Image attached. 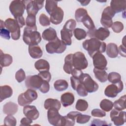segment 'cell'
Returning <instances> with one entry per match:
<instances>
[{
    "label": "cell",
    "instance_id": "obj_40",
    "mask_svg": "<svg viewBox=\"0 0 126 126\" xmlns=\"http://www.w3.org/2000/svg\"><path fill=\"white\" fill-rule=\"evenodd\" d=\"M88 108V102L82 99H78L76 103L75 108L79 111H85Z\"/></svg>",
    "mask_w": 126,
    "mask_h": 126
},
{
    "label": "cell",
    "instance_id": "obj_32",
    "mask_svg": "<svg viewBox=\"0 0 126 126\" xmlns=\"http://www.w3.org/2000/svg\"><path fill=\"white\" fill-rule=\"evenodd\" d=\"M93 72L95 78L100 82L104 83L107 80L108 74L105 69L94 68L93 69Z\"/></svg>",
    "mask_w": 126,
    "mask_h": 126
},
{
    "label": "cell",
    "instance_id": "obj_22",
    "mask_svg": "<svg viewBox=\"0 0 126 126\" xmlns=\"http://www.w3.org/2000/svg\"><path fill=\"white\" fill-rule=\"evenodd\" d=\"M42 37L45 40L51 41L57 37V34L56 30L50 27L43 31L42 33Z\"/></svg>",
    "mask_w": 126,
    "mask_h": 126
},
{
    "label": "cell",
    "instance_id": "obj_33",
    "mask_svg": "<svg viewBox=\"0 0 126 126\" xmlns=\"http://www.w3.org/2000/svg\"><path fill=\"white\" fill-rule=\"evenodd\" d=\"M68 84L67 82L63 79H59L56 81L54 83L55 89L59 92H62L68 88Z\"/></svg>",
    "mask_w": 126,
    "mask_h": 126
},
{
    "label": "cell",
    "instance_id": "obj_34",
    "mask_svg": "<svg viewBox=\"0 0 126 126\" xmlns=\"http://www.w3.org/2000/svg\"><path fill=\"white\" fill-rule=\"evenodd\" d=\"M126 95L125 94L121 96L119 99L116 100L113 103V107L114 109L118 111H122L126 109Z\"/></svg>",
    "mask_w": 126,
    "mask_h": 126
},
{
    "label": "cell",
    "instance_id": "obj_42",
    "mask_svg": "<svg viewBox=\"0 0 126 126\" xmlns=\"http://www.w3.org/2000/svg\"><path fill=\"white\" fill-rule=\"evenodd\" d=\"M112 29L115 33H120L124 28L123 24L120 21H116L113 23L112 26Z\"/></svg>",
    "mask_w": 126,
    "mask_h": 126
},
{
    "label": "cell",
    "instance_id": "obj_41",
    "mask_svg": "<svg viewBox=\"0 0 126 126\" xmlns=\"http://www.w3.org/2000/svg\"><path fill=\"white\" fill-rule=\"evenodd\" d=\"M88 14L87 10L83 8H79L76 9L75 13V19L77 22H81L84 17Z\"/></svg>",
    "mask_w": 126,
    "mask_h": 126
},
{
    "label": "cell",
    "instance_id": "obj_5",
    "mask_svg": "<svg viewBox=\"0 0 126 126\" xmlns=\"http://www.w3.org/2000/svg\"><path fill=\"white\" fill-rule=\"evenodd\" d=\"M5 28L11 32V36L14 40L19 39L21 35L20 28L16 20L12 18H8L4 21Z\"/></svg>",
    "mask_w": 126,
    "mask_h": 126
},
{
    "label": "cell",
    "instance_id": "obj_17",
    "mask_svg": "<svg viewBox=\"0 0 126 126\" xmlns=\"http://www.w3.org/2000/svg\"><path fill=\"white\" fill-rule=\"evenodd\" d=\"M23 113L25 116L32 120H36L39 115V113L35 106L33 105H26L23 108Z\"/></svg>",
    "mask_w": 126,
    "mask_h": 126
},
{
    "label": "cell",
    "instance_id": "obj_1",
    "mask_svg": "<svg viewBox=\"0 0 126 126\" xmlns=\"http://www.w3.org/2000/svg\"><path fill=\"white\" fill-rule=\"evenodd\" d=\"M82 46L83 48L87 50L91 57L96 53H103L106 50V43L101 42L95 38H91V39L85 40Z\"/></svg>",
    "mask_w": 126,
    "mask_h": 126
},
{
    "label": "cell",
    "instance_id": "obj_16",
    "mask_svg": "<svg viewBox=\"0 0 126 126\" xmlns=\"http://www.w3.org/2000/svg\"><path fill=\"white\" fill-rule=\"evenodd\" d=\"M92 58L94 68L101 69H106L107 61L103 54L100 53H96L92 57Z\"/></svg>",
    "mask_w": 126,
    "mask_h": 126
},
{
    "label": "cell",
    "instance_id": "obj_29",
    "mask_svg": "<svg viewBox=\"0 0 126 126\" xmlns=\"http://www.w3.org/2000/svg\"><path fill=\"white\" fill-rule=\"evenodd\" d=\"M73 54H69L64 58V64L63 68L64 72L67 74H71L73 69Z\"/></svg>",
    "mask_w": 126,
    "mask_h": 126
},
{
    "label": "cell",
    "instance_id": "obj_24",
    "mask_svg": "<svg viewBox=\"0 0 126 126\" xmlns=\"http://www.w3.org/2000/svg\"><path fill=\"white\" fill-rule=\"evenodd\" d=\"M81 113L78 111H72L64 116L65 126H73L75 125L77 117Z\"/></svg>",
    "mask_w": 126,
    "mask_h": 126
},
{
    "label": "cell",
    "instance_id": "obj_44",
    "mask_svg": "<svg viewBox=\"0 0 126 126\" xmlns=\"http://www.w3.org/2000/svg\"><path fill=\"white\" fill-rule=\"evenodd\" d=\"M17 121L12 115H7L4 119V125L5 126H15Z\"/></svg>",
    "mask_w": 126,
    "mask_h": 126
},
{
    "label": "cell",
    "instance_id": "obj_18",
    "mask_svg": "<svg viewBox=\"0 0 126 126\" xmlns=\"http://www.w3.org/2000/svg\"><path fill=\"white\" fill-rule=\"evenodd\" d=\"M63 15L64 13L63 10L60 7H58L50 15V22L54 25L61 24L63 20Z\"/></svg>",
    "mask_w": 126,
    "mask_h": 126
},
{
    "label": "cell",
    "instance_id": "obj_53",
    "mask_svg": "<svg viewBox=\"0 0 126 126\" xmlns=\"http://www.w3.org/2000/svg\"><path fill=\"white\" fill-rule=\"evenodd\" d=\"M111 124H108L107 122L105 121L100 120L99 119H94L92 121L91 126H110Z\"/></svg>",
    "mask_w": 126,
    "mask_h": 126
},
{
    "label": "cell",
    "instance_id": "obj_10",
    "mask_svg": "<svg viewBox=\"0 0 126 126\" xmlns=\"http://www.w3.org/2000/svg\"><path fill=\"white\" fill-rule=\"evenodd\" d=\"M44 0H25L26 4V10L28 15H32L36 16L38 11L43 6Z\"/></svg>",
    "mask_w": 126,
    "mask_h": 126
},
{
    "label": "cell",
    "instance_id": "obj_37",
    "mask_svg": "<svg viewBox=\"0 0 126 126\" xmlns=\"http://www.w3.org/2000/svg\"><path fill=\"white\" fill-rule=\"evenodd\" d=\"M82 23H83V25L89 30H92L95 29V25L94 23L92 20V19L90 17L89 14H87L85 15L84 18L82 19Z\"/></svg>",
    "mask_w": 126,
    "mask_h": 126
},
{
    "label": "cell",
    "instance_id": "obj_9",
    "mask_svg": "<svg viewBox=\"0 0 126 126\" xmlns=\"http://www.w3.org/2000/svg\"><path fill=\"white\" fill-rule=\"evenodd\" d=\"M115 15V13L112 10L110 6L105 7L101 14L100 19L101 24L105 28L111 27L113 24L112 18Z\"/></svg>",
    "mask_w": 126,
    "mask_h": 126
},
{
    "label": "cell",
    "instance_id": "obj_21",
    "mask_svg": "<svg viewBox=\"0 0 126 126\" xmlns=\"http://www.w3.org/2000/svg\"><path fill=\"white\" fill-rule=\"evenodd\" d=\"M18 107L17 104L13 102L6 103L3 106V112L7 115H13L18 111Z\"/></svg>",
    "mask_w": 126,
    "mask_h": 126
},
{
    "label": "cell",
    "instance_id": "obj_57",
    "mask_svg": "<svg viewBox=\"0 0 126 126\" xmlns=\"http://www.w3.org/2000/svg\"><path fill=\"white\" fill-rule=\"evenodd\" d=\"M32 123V120L29 118L24 117L20 121V126H30L31 124Z\"/></svg>",
    "mask_w": 126,
    "mask_h": 126
},
{
    "label": "cell",
    "instance_id": "obj_8",
    "mask_svg": "<svg viewBox=\"0 0 126 126\" xmlns=\"http://www.w3.org/2000/svg\"><path fill=\"white\" fill-rule=\"evenodd\" d=\"M73 66L75 68L82 70L86 69L88 66V62L84 53L77 52L73 54Z\"/></svg>",
    "mask_w": 126,
    "mask_h": 126
},
{
    "label": "cell",
    "instance_id": "obj_6",
    "mask_svg": "<svg viewBox=\"0 0 126 126\" xmlns=\"http://www.w3.org/2000/svg\"><path fill=\"white\" fill-rule=\"evenodd\" d=\"M26 9V4L25 0H13L9 5V10L14 18L18 16H23Z\"/></svg>",
    "mask_w": 126,
    "mask_h": 126
},
{
    "label": "cell",
    "instance_id": "obj_26",
    "mask_svg": "<svg viewBox=\"0 0 126 126\" xmlns=\"http://www.w3.org/2000/svg\"><path fill=\"white\" fill-rule=\"evenodd\" d=\"M29 53L30 56L33 59H39L43 55L41 48L38 45L29 46Z\"/></svg>",
    "mask_w": 126,
    "mask_h": 126
},
{
    "label": "cell",
    "instance_id": "obj_47",
    "mask_svg": "<svg viewBox=\"0 0 126 126\" xmlns=\"http://www.w3.org/2000/svg\"><path fill=\"white\" fill-rule=\"evenodd\" d=\"M26 24L27 27H34L36 26V17L34 15H29L26 18Z\"/></svg>",
    "mask_w": 126,
    "mask_h": 126
},
{
    "label": "cell",
    "instance_id": "obj_45",
    "mask_svg": "<svg viewBox=\"0 0 126 126\" xmlns=\"http://www.w3.org/2000/svg\"><path fill=\"white\" fill-rule=\"evenodd\" d=\"M91 119V116L87 115H83L80 113L78 115L76 119V122L78 124H85L88 123Z\"/></svg>",
    "mask_w": 126,
    "mask_h": 126
},
{
    "label": "cell",
    "instance_id": "obj_19",
    "mask_svg": "<svg viewBox=\"0 0 126 126\" xmlns=\"http://www.w3.org/2000/svg\"><path fill=\"white\" fill-rule=\"evenodd\" d=\"M110 7L116 13L125 11L126 8V0H112L110 2Z\"/></svg>",
    "mask_w": 126,
    "mask_h": 126
},
{
    "label": "cell",
    "instance_id": "obj_14",
    "mask_svg": "<svg viewBox=\"0 0 126 126\" xmlns=\"http://www.w3.org/2000/svg\"><path fill=\"white\" fill-rule=\"evenodd\" d=\"M43 82V80L38 74L29 75L26 78L25 85L28 89L36 90L39 89Z\"/></svg>",
    "mask_w": 126,
    "mask_h": 126
},
{
    "label": "cell",
    "instance_id": "obj_38",
    "mask_svg": "<svg viewBox=\"0 0 126 126\" xmlns=\"http://www.w3.org/2000/svg\"><path fill=\"white\" fill-rule=\"evenodd\" d=\"M107 79L112 84H115L121 81V76L117 72H111L108 74Z\"/></svg>",
    "mask_w": 126,
    "mask_h": 126
},
{
    "label": "cell",
    "instance_id": "obj_48",
    "mask_svg": "<svg viewBox=\"0 0 126 126\" xmlns=\"http://www.w3.org/2000/svg\"><path fill=\"white\" fill-rule=\"evenodd\" d=\"M15 79L19 83L22 82L26 79V74L23 69L21 68L16 72Z\"/></svg>",
    "mask_w": 126,
    "mask_h": 126
},
{
    "label": "cell",
    "instance_id": "obj_54",
    "mask_svg": "<svg viewBox=\"0 0 126 126\" xmlns=\"http://www.w3.org/2000/svg\"><path fill=\"white\" fill-rule=\"evenodd\" d=\"M0 35L1 37L7 40H9L10 38V32L8 30L5 29V28L0 29Z\"/></svg>",
    "mask_w": 126,
    "mask_h": 126
},
{
    "label": "cell",
    "instance_id": "obj_59",
    "mask_svg": "<svg viewBox=\"0 0 126 126\" xmlns=\"http://www.w3.org/2000/svg\"><path fill=\"white\" fill-rule=\"evenodd\" d=\"M118 52L120 55L123 57H126V46L123 45H121L118 48Z\"/></svg>",
    "mask_w": 126,
    "mask_h": 126
},
{
    "label": "cell",
    "instance_id": "obj_7",
    "mask_svg": "<svg viewBox=\"0 0 126 126\" xmlns=\"http://www.w3.org/2000/svg\"><path fill=\"white\" fill-rule=\"evenodd\" d=\"M80 81L88 93L95 92L98 89V85L87 73H83L80 78Z\"/></svg>",
    "mask_w": 126,
    "mask_h": 126
},
{
    "label": "cell",
    "instance_id": "obj_12",
    "mask_svg": "<svg viewBox=\"0 0 126 126\" xmlns=\"http://www.w3.org/2000/svg\"><path fill=\"white\" fill-rule=\"evenodd\" d=\"M123 88V83L122 81L115 84L109 85L105 89L104 94L108 97L114 98L117 95L118 93L122 91Z\"/></svg>",
    "mask_w": 126,
    "mask_h": 126
},
{
    "label": "cell",
    "instance_id": "obj_20",
    "mask_svg": "<svg viewBox=\"0 0 126 126\" xmlns=\"http://www.w3.org/2000/svg\"><path fill=\"white\" fill-rule=\"evenodd\" d=\"M74 94L70 92L63 94L61 96V102L63 107H66L72 105L74 101Z\"/></svg>",
    "mask_w": 126,
    "mask_h": 126
},
{
    "label": "cell",
    "instance_id": "obj_4",
    "mask_svg": "<svg viewBox=\"0 0 126 126\" xmlns=\"http://www.w3.org/2000/svg\"><path fill=\"white\" fill-rule=\"evenodd\" d=\"M66 45L58 37L54 40L49 42L45 46L46 50L49 54H61L65 50Z\"/></svg>",
    "mask_w": 126,
    "mask_h": 126
},
{
    "label": "cell",
    "instance_id": "obj_31",
    "mask_svg": "<svg viewBox=\"0 0 126 126\" xmlns=\"http://www.w3.org/2000/svg\"><path fill=\"white\" fill-rule=\"evenodd\" d=\"M13 62V59L11 55L8 54H4L0 50V64L1 67H6L10 65Z\"/></svg>",
    "mask_w": 126,
    "mask_h": 126
},
{
    "label": "cell",
    "instance_id": "obj_55",
    "mask_svg": "<svg viewBox=\"0 0 126 126\" xmlns=\"http://www.w3.org/2000/svg\"><path fill=\"white\" fill-rule=\"evenodd\" d=\"M71 74L72 75V76L76 78H77L78 79H80V78L81 77L82 75L83 74V73L81 70L74 68L72 69Z\"/></svg>",
    "mask_w": 126,
    "mask_h": 126
},
{
    "label": "cell",
    "instance_id": "obj_35",
    "mask_svg": "<svg viewBox=\"0 0 126 126\" xmlns=\"http://www.w3.org/2000/svg\"><path fill=\"white\" fill-rule=\"evenodd\" d=\"M45 9L48 13L50 15L58 7V1L55 0H47L45 1Z\"/></svg>",
    "mask_w": 126,
    "mask_h": 126
},
{
    "label": "cell",
    "instance_id": "obj_52",
    "mask_svg": "<svg viewBox=\"0 0 126 126\" xmlns=\"http://www.w3.org/2000/svg\"><path fill=\"white\" fill-rule=\"evenodd\" d=\"M49 89H50L49 84L48 82L45 81H43L41 86L39 89V91L43 94H46L48 93L49 91Z\"/></svg>",
    "mask_w": 126,
    "mask_h": 126
},
{
    "label": "cell",
    "instance_id": "obj_11",
    "mask_svg": "<svg viewBox=\"0 0 126 126\" xmlns=\"http://www.w3.org/2000/svg\"><path fill=\"white\" fill-rule=\"evenodd\" d=\"M87 35L89 37L95 38L99 40H104L110 35V32L108 29L104 27H100L98 29H94L88 30Z\"/></svg>",
    "mask_w": 126,
    "mask_h": 126
},
{
    "label": "cell",
    "instance_id": "obj_27",
    "mask_svg": "<svg viewBox=\"0 0 126 126\" xmlns=\"http://www.w3.org/2000/svg\"><path fill=\"white\" fill-rule=\"evenodd\" d=\"M13 94L12 88L8 85H4L0 86V101L2 102L3 100L11 97Z\"/></svg>",
    "mask_w": 126,
    "mask_h": 126
},
{
    "label": "cell",
    "instance_id": "obj_51",
    "mask_svg": "<svg viewBox=\"0 0 126 126\" xmlns=\"http://www.w3.org/2000/svg\"><path fill=\"white\" fill-rule=\"evenodd\" d=\"M38 75L42 79L43 81L49 82L51 79V75L49 71H43L39 72Z\"/></svg>",
    "mask_w": 126,
    "mask_h": 126
},
{
    "label": "cell",
    "instance_id": "obj_50",
    "mask_svg": "<svg viewBox=\"0 0 126 126\" xmlns=\"http://www.w3.org/2000/svg\"><path fill=\"white\" fill-rule=\"evenodd\" d=\"M91 114L93 117L101 118L105 116L106 113L102 110L95 108L92 110L91 112Z\"/></svg>",
    "mask_w": 126,
    "mask_h": 126
},
{
    "label": "cell",
    "instance_id": "obj_23",
    "mask_svg": "<svg viewBox=\"0 0 126 126\" xmlns=\"http://www.w3.org/2000/svg\"><path fill=\"white\" fill-rule=\"evenodd\" d=\"M107 55L111 58H116L119 54L117 45L114 43H109L106 46Z\"/></svg>",
    "mask_w": 126,
    "mask_h": 126
},
{
    "label": "cell",
    "instance_id": "obj_28",
    "mask_svg": "<svg viewBox=\"0 0 126 126\" xmlns=\"http://www.w3.org/2000/svg\"><path fill=\"white\" fill-rule=\"evenodd\" d=\"M44 106L46 110H49L51 108H56L59 110L61 108V104L59 100L49 98L45 100Z\"/></svg>",
    "mask_w": 126,
    "mask_h": 126
},
{
    "label": "cell",
    "instance_id": "obj_36",
    "mask_svg": "<svg viewBox=\"0 0 126 126\" xmlns=\"http://www.w3.org/2000/svg\"><path fill=\"white\" fill-rule=\"evenodd\" d=\"M99 106L100 108L104 111L109 112L113 108V103L109 99H103L100 102Z\"/></svg>",
    "mask_w": 126,
    "mask_h": 126
},
{
    "label": "cell",
    "instance_id": "obj_56",
    "mask_svg": "<svg viewBox=\"0 0 126 126\" xmlns=\"http://www.w3.org/2000/svg\"><path fill=\"white\" fill-rule=\"evenodd\" d=\"M70 79V82H71L72 88H73V90L76 91L77 87L81 83L80 79L76 78L73 76H71Z\"/></svg>",
    "mask_w": 126,
    "mask_h": 126
},
{
    "label": "cell",
    "instance_id": "obj_60",
    "mask_svg": "<svg viewBox=\"0 0 126 126\" xmlns=\"http://www.w3.org/2000/svg\"><path fill=\"white\" fill-rule=\"evenodd\" d=\"M79 2H80L81 4L83 6H86L90 2V0H78Z\"/></svg>",
    "mask_w": 126,
    "mask_h": 126
},
{
    "label": "cell",
    "instance_id": "obj_39",
    "mask_svg": "<svg viewBox=\"0 0 126 126\" xmlns=\"http://www.w3.org/2000/svg\"><path fill=\"white\" fill-rule=\"evenodd\" d=\"M73 32L75 37L78 40L85 39L87 35L86 32L84 30L80 28H76Z\"/></svg>",
    "mask_w": 126,
    "mask_h": 126
},
{
    "label": "cell",
    "instance_id": "obj_58",
    "mask_svg": "<svg viewBox=\"0 0 126 126\" xmlns=\"http://www.w3.org/2000/svg\"><path fill=\"white\" fill-rule=\"evenodd\" d=\"M15 19L16 20L17 23H18V24L20 28H23L24 27V26H25V25L26 24V22H25L24 18L23 16L17 17L15 18Z\"/></svg>",
    "mask_w": 126,
    "mask_h": 126
},
{
    "label": "cell",
    "instance_id": "obj_49",
    "mask_svg": "<svg viewBox=\"0 0 126 126\" xmlns=\"http://www.w3.org/2000/svg\"><path fill=\"white\" fill-rule=\"evenodd\" d=\"M76 91L78 95L81 96H86L88 94V92L86 91V89L81 83H80L78 86Z\"/></svg>",
    "mask_w": 126,
    "mask_h": 126
},
{
    "label": "cell",
    "instance_id": "obj_3",
    "mask_svg": "<svg viewBox=\"0 0 126 126\" xmlns=\"http://www.w3.org/2000/svg\"><path fill=\"white\" fill-rule=\"evenodd\" d=\"M38 96L35 90L28 89L25 93H21L18 97V103L22 106L30 104L33 101L37 99Z\"/></svg>",
    "mask_w": 126,
    "mask_h": 126
},
{
    "label": "cell",
    "instance_id": "obj_13",
    "mask_svg": "<svg viewBox=\"0 0 126 126\" xmlns=\"http://www.w3.org/2000/svg\"><path fill=\"white\" fill-rule=\"evenodd\" d=\"M62 116L59 112V110L56 108H51L48 110L47 118L49 123L53 126H62Z\"/></svg>",
    "mask_w": 126,
    "mask_h": 126
},
{
    "label": "cell",
    "instance_id": "obj_46",
    "mask_svg": "<svg viewBox=\"0 0 126 126\" xmlns=\"http://www.w3.org/2000/svg\"><path fill=\"white\" fill-rule=\"evenodd\" d=\"M76 26V21H75V20L71 19L68 20L65 22L64 25L63 26V28H64L65 29H67L68 30H69L72 32L75 29Z\"/></svg>",
    "mask_w": 126,
    "mask_h": 126
},
{
    "label": "cell",
    "instance_id": "obj_30",
    "mask_svg": "<svg viewBox=\"0 0 126 126\" xmlns=\"http://www.w3.org/2000/svg\"><path fill=\"white\" fill-rule=\"evenodd\" d=\"M34 67L39 72L49 71L50 69V64L46 60L39 59L34 63Z\"/></svg>",
    "mask_w": 126,
    "mask_h": 126
},
{
    "label": "cell",
    "instance_id": "obj_25",
    "mask_svg": "<svg viewBox=\"0 0 126 126\" xmlns=\"http://www.w3.org/2000/svg\"><path fill=\"white\" fill-rule=\"evenodd\" d=\"M61 40L66 45H70L72 43L71 37L72 36V32L64 28L61 31Z\"/></svg>",
    "mask_w": 126,
    "mask_h": 126
},
{
    "label": "cell",
    "instance_id": "obj_15",
    "mask_svg": "<svg viewBox=\"0 0 126 126\" xmlns=\"http://www.w3.org/2000/svg\"><path fill=\"white\" fill-rule=\"evenodd\" d=\"M126 112L125 111H118L114 109L111 111L110 117L115 125L121 126L126 122Z\"/></svg>",
    "mask_w": 126,
    "mask_h": 126
},
{
    "label": "cell",
    "instance_id": "obj_43",
    "mask_svg": "<svg viewBox=\"0 0 126 126\" xmlns=\"http://www.w3.org/2000/svg\"><path fill=\"white\" fill-rule=\"evenodd\" d=\"M39 22L43 27H47L50 25V20L49 17L44 13H41L39 17Z\"/></svg>",
    "mask_w": 126,
    "mask_h": 126
},
{
    "label": "cell",
    "instance_id": "obj_2",
    "mask_svg": "<svg viewBox=\"0 0 126 126\" xmlns=\"http://www.w3.org/2000/svg\"><path fill=\"white\" fill-rule=\"evenodd\" d=\"M23 40L24 42L30 45H37L41 40L40 33L37 31L36 26L34 27L26 26L24 30Z\"/></svg>",
    "mask_w": 126,
    "mask_h": 126
}]
</instances>
